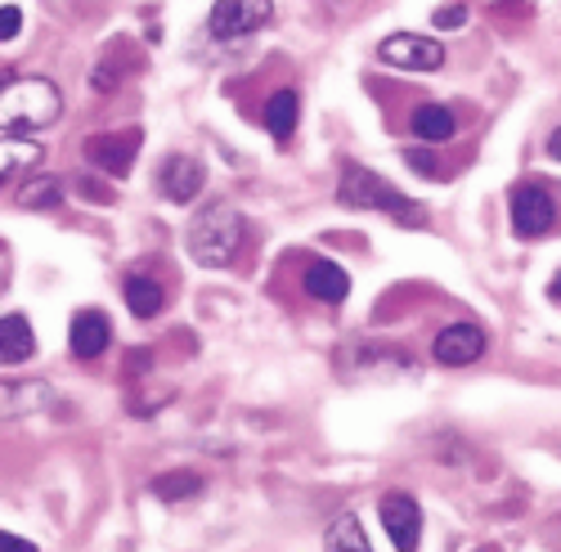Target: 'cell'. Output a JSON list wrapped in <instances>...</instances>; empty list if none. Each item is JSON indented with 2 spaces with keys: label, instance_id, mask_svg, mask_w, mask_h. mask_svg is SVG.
Instances as JSON below:
<instances>
[{
  "label": "cell",
  "instance_id": "8992f818",
  "mask_svg": "<svg viewBox=\"0 0 561 552\" xmlns=\"http://www.w3.org/2000/svg\"><path fill=\"white\" fill-rule=\"evenodd\" d=\"M396 368V373H413V359L404 350H391V346H373V342H351L337 350V373L342 378H378Z\"/></svg>",
  "mask_w": 561,
  "mask_h": 552
},
{
  "label": "cell",
  "instance_id": "ffe728a7",
  "mask_svg": "<svg viewBox=\"0 0 561 552\" xmlns=\"http://www.w3.org/2000/svg\"><path fill=\"white\" fill-rule=\"evenodd\" d=\"M297 113H301L297 90H278V95L265 104V130L274 135V140H288V135L297 130Z\"/></svg>",
  "mask_w": 561,
  "mask_h": 552
},
{
  "label": "cell",
  "instance_id": "7c38bea8",
  "mask_svg": "<svg viewBox=\"0 0 561 552\" xmlns=\"http://www.w3.org/2000/svg\"><path fill=\"white\" fill-rule=\"evenodd\" d=\"M158 184H162V194H167L171 203H194V198L203 194V184H207V171H203V162H198V158L175 153V158H167V162H162Z\"/></svg>",
  "mask_w": 561,
  "mask_h": 552
},
{
  "label": "cell",
  "instance_id": "9c48e42d",
  "mask_svg": "<svg viewBox=\"0 0 561 552\" xmlns=\"http://www.w3.org/2000/svg\"><path fill=\"white\" fill-rule=\"evenodd\" d=\"M378 513H382V530L391 534V543L400 552H413L417 539H423V508H417V498H409L400 490L396 494H382Z\"/></svg>",
  "mask_w": 561,
  "mask_h": 552
},
{
  "label": "cell",
  "instance_id": "5bb4252c",
  "mask_svg": "<svg viewBox=\"0 0 561 552\" xmlns=\"http://www.w3.org/2000/svg\"><path fill=\"white\" fill-rule=\"evenodd\" d=\"M306 292L314 297V301H329V306H337V301H346L351 297V274L342 269V265H333V261H310V269H306Z\"/></svg>",
  "mask_w": 561,
  "mask_h": 552
},
{
  "label": "cell",
  "instance_id": "2e32d148",
  "mask_svg": "<svg viewBox=\"0 0 561 552\" xmlns=\"http://www.w3.org/2000/svg\"><path fill=\"white\" fill-rule=\"evenodd\" d=\"M36 337L23 314H0V364H23L32 359Z\"/></svg>",
  "mask_w": 561,
  "mask_h": 552
},
{
  "label": "cell",
  "instance_id": "ba28073f",
  "mask_svg": "<svg viewBox=\"0 0 561 552\" xmlns=\"http://www.w3.org/2000/svg\"><path fill=\"white\" fill-rule=\"evenodd\" d=\"M552 220H557V207H552L548 189H539V184L512 189V229H517V239H543Z\"/></svg>",
  "mask_w": 561,
  "mask_h": 552
},
{
  "label": "cell",
  "instance_id": "44dd1931",
  "mask_svg": "<svg viewBox=\"0 0 561 552\" xmlns=\"http://www.w3.org/2000/svg\"><path fill=\"white\" fill-rule=\"evenodd\" d=\"M122 292H126V306H130V314H139V319H153L158 310H162V284H153V279H145V274H130V279L122 284Z\"/></svg>",
  "mask_w": 561,
  "mask_h": 552
},
{
  "label": "cell",
  "instance_id": "f1b7e54d",
  "mask_svg": "<svg viewBox=\"0 0 561 552\" xmlns=\"http://www.w3.org/2000/svg\"><path fill=\"white\" fill-rule=\"evenodd\" d=\"M477 552H494V548H477Z\"/></svg>",
  "mask_w": 561,
  "mask_h": 552
},
{
  "label": "cell",
  "instance_id": "3957f363",
  "mask_svg": "<svg viewBox=\"0 0 561 552\" xmlns=\"http://www.w3.org/2000/svg\"><path fill=\"white\" fill-rule=\"evenodd\" d=\"M190 256L207 269H225L243 248V216L233 203H211L203 207V216H194L190 225Z\"/></svg>",
  "mask_w": 561,
  "mask_h": 552
},
{
  "label": "cell",
  "instance_id": "603a6c76",
  "mask_svg": "<svg viewBox=\"0 0 561 552\" xmlns=\"http://www.w3.org/2000/svg\"><path fill=\"white\" fill-rule=\"evenodd\" d=\"M113 85H117V55L108 50V59H104L95 72H90V90H100V95H108Z\"/></svg>",
  "mask_w": 561,
  "mask_h": 552
},
{
  "label": "cell",
  "instance_id": "4316f807",
  "mask_svg": "<svg viewBox=\"0 0 561 552\" xmlns=\"http://www.w3.org/2000/svg\"><path fill=\"white\" fill-rule=\"evenodd\" d=\"M548 158H557V162H561V126L548 135Z\"/></svg>",
  "mask_w": 561,
  "mask_h": 552
},
{
  "label": "cell",
  "instance_id": "277c9868",
  "mask_svg": "<svg viewBox=\"0 0 561 552\" xmlns=\"http://www.w3.org/2000/svg\"><path fill=\"white\" fill-rule=\"evenodd\" d=\"M270 14H274V0H216L207 14V27L216 41H239V36L261 32Z\"/></svg>",
  "mask_w": 561,
  "mask_h": 552
},
{
  "label": "cell",
  "instance_id": "e0dca14e",
  "mask_svg": "<svg viewBox=\"0 0 561 552\" xmlns=\"http://www.w3.org/2000/svg\"><path fill=\"white\" fill-rule=\"evenodd\" d=\"M413 135L417 140H427V145H440V140H454V130H458V122H454V113L445 108V104H423L413 113Z\"/></svg>",
  "mask_w": 561,
  "mask_h": 552
},
{
  "label": "cell",
  "instance_id": "cb8c5ba5",
  "mask_svg": "<svg viewBox=\"0 0 561 552\" xmlns=\"http://www.w3.org/2000/svg\"><path fill=\"white\" fill-rule=\"evenodd\" d=\"M23 32V10L19 5H0V41H14Z\"/></svg>",
  "mask_w": 561,
  "mask_h": 552
},
{
  "label": "cell",
  "instance_id": "9a60e30c",
  "mask_svg": "<svg viewBox=\"0 0 561 552\" xmlns=\"http://www.w3.org/2000/svg\"><path fill=\"white\" fill-rule=\"evenodd\" d=\"M41 145L36 140H23V135H0V184H10L27 171L41 166Z\"/></svg>",
  "mask_w": 561,
  "mask_h": 552
},
{
  "label": "cell",
  "instance_id": "4fadbf2b",
  "mask_svg": "<svg viewBox=\"0 0 561 552\" xmlns=\"http://www.w3.org/2000/svg\"><path fill=\"white\" fill-rule=\"evenodd\" d=\"M108 337H113L108 314H100V310H77V314H72L68 342H72V355H77V359H100V355L108 350Z\"/></svg>",
  "mask_w": 561,
  "mask_h": 552
},
{
  "label": "cell",
  "instance_id": "7402d4cb",
  "mask_svg": "<svg viewBox=\"0 0 561 552\" xmlns=\"http://www.w3.org/2000/svg\"><path fill=\"white\" fill-rule=\"evenodd\" d=\"M19 203H23L27 211H50V207H59V203H64V180H59V175H36V180H27L23 189H19Z\"/></svg>",
  "mask_w": 561,
  "mask_h": 552
},
{
  "label": "cell",
  "instance_id": "30bf717a",
  "mask_svg": "<svg viewBox=\"0 0 561 552\" xmlns=\"http://www.w3.org/2000/svg\"><path fill=\"white\" fill-rule=\"evenodd\" d=\"M135 149H139V130H113V135H90L81 145L85 162L100 166L108 175H130L135 166Z\"/></svg>",
  "mask_w": 561,
  "mask_h": 552
},
{
  "label": "cell",
  "instance_id": "d6986e66",
  "mask_svg": "<svg viewBox=\"0 0 561 552\" xmlns=\"http://www.w3.org/2000/svg\"><path fill=\"white\" fill-rule=\"evenodd\" d=\"M203 490H207L203 472H190V468H175V472H162V476L153 481V494H158L162 503H184V498H198Z\"/></svg>",
  "mask_w": 561,
  "mask_h": 552
},
{
  "label": "cell",
  "instance_id": "5b68a950",
  "mask_svg": "<svg viewBox=\"0 0 561 552\" xmlns=\"http://www.w3.org/2000/svg\"><path fill=\"white\" fill-rule=\"evenodd\" d=\"M378 59L404 72H436L445 68V45L432 36H417V32H396L378 45Z\"/></svg>",
  "mask_w": 561,
  "mask_h": 552
},
{
  "label": "cell",
  "instance_id": "83f0119b",
  "mask_svg": "<svg viewBox=\"0 0 561 552\" xmlns=\"http://www.w3.org/2000/svg\"><path fill=\"white\" fill-rule=\"evenodd\" d=\"M548 292H552V297H557V301H561V269H557V279H552V284H548Z\"/></svg>",
  "mask_w": 561,
  "mask_h": 552
},
{
  "label": "cell",
  "instance_id": "8fae6325",
  "mask_svg": "<svg viewBox=\"0 0 561 552\" xmlns=\"http://www.w3.org/2000/svg\"><path fill=\"white\" fill-rule=\"evenodd\" d=\"M432 355L445 368H467V364H477L485 355V333L477 324H449V329L436 333Z\"/></svg>",
  "mask_w": 561,
  "mask_h": 552
},
{
  "label": "cell",
  "instance_id": "7a4b0ae2",
  "mask_svg": "<svg viewBox=\"0 0 561 552\" xmlns=\"http://www.w3.org/2000/svg\"><path fill=\"white\" fill-rule=\"evenodd\" d=\"M337 198L342 207H355V211H382L400 225H423L427 211L417 207L413 198H404L391 180H382L378 171H368V166H346L342 180H337Z\"/></svg>",
  "mask_w": 561,
  "mask_h": 552
},
{
  "label": "cell",
  "instance_id": "ac0fdd59",
  "mask_svg": "<svg viewBox=\"0 0 561 552\" xmlns=\"http://www.w3.org/2000/svg\"><path fill=\"white\" fill-rule=\"evenodd\" d=\"M323 552H373V548H368V534H364V526H359L355 513L333 517L329 534H323Z\"/></svg>",
  "mask_w": 561,
  "mask_h": 552
},
{
  "label": "cell",
  "instance_id": "d4e9b609",
  "mask_svg": "<svg viewBox=\"0 0 561 552\" xmlns=\"http://www.w3.org/2000/svg\"><path fill=\"white\" fill-rule=\"evenodd\" d=\"M0 552H36V543H32V539H23V534L0 530Z\"/></svg>",
  "mask_w": 561,
  "mask_h": 552
},
{
  "label": "cell",
  "instance_id": "484cf974",
  "mask_svg": "<svg viewBox=\"0 0 561 552\" xmlns=\"http://www.w3.org/2000/svg\"><path fill=\"white\" fill-rule=\"evenodd\" d=\"M467 23V10L462 5H445L440 14H436V27H462Z\"/></svg>",
  "mask_w": 561,
  "mask_h": 552
},
{
  "label": "cell",
  "instance_id": "6da1fadb",
  "mask_svg": "<svg viewBox=\"0 0 561 552\" xmlns=\"http://www.w3.org/2000/svg\"><path fill=\"white\" fill-rule=\"evenodd\" d=\"M64 113V95L45 77H0V130L27 135L55 126Z\"/></svg>",
  "mask_w": 561,
  "mask_h": 552
},
{
  "label": "cell",
  "instance_id": "52a82bcc",
  "mask_svg": "<svg viewBox=\"0 0 561 552\" xmlns=\"http://www.w3.org/2000/svg\"><path fill=\"white\" fill-rule=\"evenodd\" d=\"M59 404V391L41 378H14L0 382V423L14 418H32V413H50Z\"/></svg>",
  "mask_w": 561,
  "mask_h": 552
}]
</instances>
